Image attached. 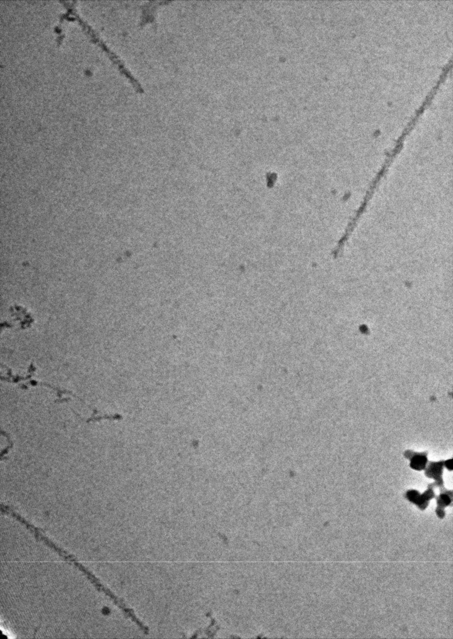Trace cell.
Listing matches in <instances>:
<instances>
[{
  "label": "cell",
  "mask_w": 453,
  "mask_h": 639,
  "mask_svg": "<svg viewBox=\"0 0 453 639\" xmlns=\"http://www.w3.org/2000/svg\"><path fill=\"white\" fill-rule=\"evenodd\" d=\"M444 465L446 466L447 469H448L449 471H452V459H451V460H447L445 462H444Z\"/></svg>",
  "instance_id": "cell-5"
},
{
  "label": "cell",
  "mask_w": 453,
  "mask_h": 639,
  "mask_svg": "<svg viewBox=\"0 0 453 639\" xmlns=\"http://www.w3.org/2000/svg\"><path fill=\"white\" fill-rule=\"evenodd\" d=\"M444 461L430 462L426 467L425 475L427 477L435 479V486L444 487L442 479Z\"/></svg>",
  "instance_id": "cell-2"
},
{
  "label": "cell",
  "mask_w": 453,
  "mask_h": 639,
  "mask_svg": "<svg viewBox=\"0 0 453 639\" xmlns=\"http://www.w3.org/2000/svg\"><path fill=\"white\" fill-rule=\"evenodd\" d=\"M434 484H431L428 486V490L426 491L423 495L417 492L416 490L408 491L406 493V498L415 504H417L421 510H425L428 506L429 501L435 496L433 488Z\"/></svg>",
  "instance_id": "cell-1"
},
{
  "label": "cell",
  "mask_w": 453,
  "mask_h": 639,
  "mask_svg": "<svg viewBox=\"0 0 453 639\" xmlns=\"http://www.w3.org/2000/svg\"><path fill=\"white\" fill-rule=\"evenodd\" d=\"M452 501V492L444 490L437 498V510H444V508L449 506Z\"/></svg>",
  "instance_id": "cell-4"
},
{
  "label": "cell",
  "mask_w": 453,
  "mask_h": 639,
  "mask_svg": "<svg viewBox=\"0 0 453 639\" xmlns=\"http://www.w3.org/2000/svg\"><path fill=\"white\" fill-rule=\"evenodd\" d=\"M405 456L406 458L410 460L411 468L417 471H422L426 468L427 463H428L426 452L417 453L408 450L405 452Z\"/></svg>",
  "instance_id": "cell-3"
}]
</instances>
